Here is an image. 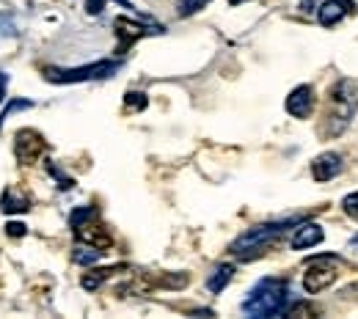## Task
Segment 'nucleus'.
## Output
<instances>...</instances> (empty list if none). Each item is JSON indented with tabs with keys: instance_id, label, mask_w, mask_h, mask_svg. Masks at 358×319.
<instances>
[{
	"instance_id": "nucleus-1",
	"label": "nucleus",
	"mask_w": 358,
	"mask_h": 319,
	"mask_svg": "<svg viewBox=\"0 0 358 319\" xmlns=\"http://www.w3.org/2000/svg\"><path fill=\"white\" fill-rule=\"evenodd\" d=\"M289 303H292V292H289V283L281 281V278H262L251 295L243 300V314L248 317H281L289 311Z\"/></svg>"
},
{
	"instance_id": "nucleus-2",
	"label": "nucleus",
	"mask_w": 358,
	"mask_h": 319,
	"mask_svg": "<svg viewBox=\"0 0 358 319\" xmlns=\"http://www.w3.org/2000/svg\"><path fill=\"white\" fill-rule=\"evenodd\" d=\"M301 218H284V221H273V223H265V226L248 228L243 237H237L231 242V253L237 259H254L262 248H268L273 239H278L289 226H298Z\"/></svg>"
},
{
	"instance_id": "nucleus-3",
	"label": "nucleus",
	"mask_w": 358,
	"mask_h": 319,
	"mask_svg": "<svg viewBox=\"0 0 358 319\" xmlns=\"http://www.w3.org/2000/svg\"><path fill=\"white\" fill-rule=\"evenodd\" d=\"M119 61H96L89 66H78V69H45V77L50 83H86V80H99V77H110L119 72Z\"/></svg>"
},
{
	"instance_id": "nucleus-4",
	"label": "nucleus",
	"mask_w": 358,
	"mask_h": 319,
	"mask_svg": "<svg viewBox=\"0 0 358 319\" xmlns=\"http://www.w3.org/2000/svg\"><path fill=\"white\" fill-rule=\"evenodd\" d=\"M47 149V143L42 140V135L36 130H20L14 135V154L22 165H31L36 163V157Z\"/></svg>"
},
{
	"instance_id": "nucleus-5",
	"label": "nucleus",
	"mask_w": 358,
	"mask_h": 319,
	"mask_svg": "<svg viewBox=\"0 0 358 319\" xmlns=\"http://www.w3.org/2000/svg\"><path fill=\"white\" fill-rule=\"evenodd\" d=\"M116 34H119V47H116V52H127L138 39H143L146 34H163V28H160V25L146 28V25L133 22V20H127V17H119V20H116Z\"/></svg>"
},
{
	"instance_id": "nucleus-6",
	"label": "nucleus",
	"mask_w": 358,
	"mask_h": 319,
	"mask_svg": "<svg viewBox=\"0 0 358 319\" xmlns=\"http://www.w3.org/2000/svg\"><path fill=\"white\" fill-rule=\"evenodd\" d=\"M334 281H336V270H334L331 265H322V259H317V265L309 267L306 275H303V289H306L309 295H317V292L328 289Z\"/></svg>"
},
{
	"instance_id": "nucleus-7",
	"label": "nucleus",
	"mask_w": 358,
	"mask_h": 319,
	"mask_svg": "<svg viewBox=\"0 0 358 319\" xmlns=\"http://www.w3.org/2000/svg\"><path fill=\"white\" fill-rule=\"evenodd\" d=\"M314 110V91L312 86H298L295 91L287 96V113L295 119H306Z\"/></svg>"
},
{
	"instance_id": "nucleus-8",
	"label": "nucleus",
	"mask_w": 358,
	"mask_h": 319,
	"mask_svg": "<svg viewBox=\"0 0 358 319\" xmlns=\"http://www.w3.org/2000/svg\"><path fill=\"white\" fill-rule=\"evenodd\" d=\"M342 168H345V163H342V157L336 154V151H325L322 157H317L312 165V174L317 182H331L334 177H339L342 174Z\"/></svg>"
},
{
	"instance_id": "nucleus-9",
	"label": "nucleus",
	"mask_w": 358,
	"mask_h": 319,
	"mask_svg": "<svg viewBox=\"0 0 358 319\" xmlns=\"http://www.w3.org/2000/svg\"><path fill=\"white\" fill-rule=\"evenodd\" d=\"M322 237H325L322 226H317V223H298L289 245H292V251H306V248H312L317 242H322Z\"/></svg>"
},
{
	"instance_id": "nucleus-10",
	"label": "nucleus",
	"mask_w": 358,
	"mask_h": 319,
	"mask_svg": "<svg viewBox=\"0 0 358 319\" xmlns=\"http://www.w3.org/2000/svg\"><path fill=\"white\" fill-rule=\"evenodd\" d=\"M0 209H3L6 215H22V212L31 209V198H28L25 193H20L17 187H8V190H3V195H0Z\"/></svg>"
},
{
	"instance_id": "nucleus-11",
	"label": "nucleus",
	"mask_w": 358,
	"mask_h": 319,
	"mask_svg": "<svg viewBox=\"0 0 358 319\" xmlns=\"http://www.w3.org/2000/svg\"><path fill=\"white\" fill-rule=\"evenodd\" d=\"M345 11H348V0H320L317 17H320V22L325 28H331V25H336L345 17Z\"/></svg>"
},
{
	"instance_id": "nucleus-12",
	"label": "nucleus",
	"mask_w": 358,
	"mask_h": 319,
	"mask_svg": "<svg viewBox=\"0 0 358 319\" xmlns=\"http://www.w3.org/2000/svg\"><path fill=\"white\" fill-rule=\"evenodd\" d=\"M231 278H234V267H231V265H221V267H215L213 275L207 278V289H210L213 295H221L226 286H229Z\"/></svg>"
},
{
	"instance_id": "nucleus-13",
	"label": "nucleus",
	"mask_w": 358,
	"mask_h": 319,
	"mask_svg": "<svg viewBox=\"0 0 358 319\" xmlns=\"http://www.w3.org/2000/svg\"><path fill=\"white\" fill-rule=\"evenodd\" d=\"M102 248H96V245H89V242H80L78 248H75V253H72V259H75V265H80V267H89V265H96L99 259H102Z\"/></svg>"
},
{
	"instance_id": "nucleus-14",
	"label": "nucleus",
	"mask_w": 358,
	"mask_h": 319,
	"mask_svg": "<svg viewBox=\"0 0 358 319\" xmlns=\"http://www.w3.org/2000/svg\"><path fill=\"white\" fill-rule=\"evenodd\" d=\"M96 218H99L96 207H75V212L69 215V226H72V231H78L80 226H86V223L96 221Z\"/></svg>"
},
{
	"instance_id": "nucleus-15",
	"label": "nucleus",
	"mask_w": 358,
	"mask_h": 319,
	"mask_svg": "<svg viewBox=\"0 0 358 319\" xmlns=\"http://www.w3.org/2000/svg\"><path fill=\"white\" fill-rule=\"evenodd\" d=\"M119 273V267H105V270H94V273L83 275V289H96V286H102V281L108 278V275Z\"/></svg>"
},
{
	"instance_id": "nucleus-16",
	"label": "nucleus",
	"mask_w": 358,
	"mask_h": 319,
	"mask_svg": "<svg viewBox=\"0 0 358 319\" xmlns=\"http://www.w3.org/2000/svg\"><path fill=\"white\" fill-rule=\"evenodd\" d=\"M34 107V99H11L3 110H0V127L6 124V119L11 116V113H20V110H31Z\"/></svg>"
},
{
	"instance_id": "nucleus-17",
	"label": "nucleus",
	"mask_w": 358,
	"mask_h": 319,
	"mask_svg": "<svg viewBox=\"0 0 358 319\" xmlns=\"http://www.w3.org/2000/svg\"><path fill=\"white\" fill-rule=\"evenodd\" d=\"M47 174L58 179V187H61V190H69V187H75V182H72V179H69V177H66V174H64V171H61V168H58L52 160H47Z\"/></svg>"
},
{
	"instance_id": "nucleus-18",
	"label": "nucleus",
	"mask_w": 358,
	"mask_h": 319,
	"mask_svg": "<svg viewBox=\"0 0 358 319\" xmlns=\"http://www.w3.org/2000/svg\"><path fill=\"white\" fill-rule=\"evenodd\" d=\"M124 107H127V110H143V107H146V94L127 91L124 94Z\"/></svg>"
},
{
	"instance_id": "nucleus-19",
	"label": "nucleus",
	"mask_w": 358,
	"mask_h": 319,
	"mask_svg": "<svg viewBox=\"0 0 358 319\" xmlns=\"http://www.w3.org/2000/svg\"><path fill=\"white\" fill-rule=\"evenodd\" d=\"M204 3H207V0H177V14L179 17H190V14H196Z\"/></svg>"
},
{
	"instance_id": "nucleus-20",
	"label": "nucleus",
	"mask_w": 358,
	"mask_h": 319,
	"mask_svg": "<svg viewBox=\"0 0 358 319\" xmlns=\"http://www.w3.org/2000/svg\"><path fill=\"white\" fill-rule=\"evenodd\" d=\"M6 36H17V25L8 14H0V39H6Z\"/></svg>"
},
{
	"instance_id": "nucleus-21",
	"label": "nucleus",
	"mask_w": 358,
	"mask_h": 319,
	"mask_svg": "<svg viewBox=\"0 0 358 319\" xmlns=\"http://www.w3.org/2000/svg\"><path fill=\"white\" fill-rule=\"evenodd\" d=\"M116 3H122L124 8H133L130 0H116ZM102 8H105V0H89V3H86V11H89V14H99Z\"/></svg>"
},
{
	"instance_id": "nucleus-22",
	"label": "nucleus",
	"mask_w": 358,
	"mask_h": 319,
	"mask_svg": "<svg viewBox=\"0 0 358 319\" xmlns=\"http://www.w3.org/2000/svg\"><path fill=\"white\" fill-rule=\"evenodd\" d=\"M342 207H345V212H348L350 218H356V221H358V193H350V195H345Z\"/></svg>"
},
{
	"instance_id": "nucleus-23",
	"label": "nucleus",
	"mask_w": 358,
	"mask_h": 319,
	"mask_svg": "<svg viewBox=\"0 0 358 319\" xmlns=\"http://www.w3.org/2000/svg\"><path fill=\"white\" fill-rule=\"evenodd\" d=\"M6 234H8V237H25V234H28V226L20 223V221H8V223H6Z\"/></svg>"
},
{
	"instance_id": "nucleus-24",
	"label": "nucleus",
	"mask_w": 358,
	"mask_h": 319,
	"mask_svg": "<svg viewBox=\"0 0 358 319\" xmlns=\"http://www.w3.org/2000/svg\"><path fill=\"white\" fill-rule=\"evenodd\" d=\"M6 91H8V72H0V105L6 99Z\"/></svg>"
},
{
	"instance_id": "nucleus-25",
	"label": "nucleus",
	"mask_w": 358,
	"mask_h": 319,
	"mask_svg": "<svg viewBox=\"0 0 358 319\" xmlns=\"http://www.w3.org/2000/svg\"><path fill=\"white\" fill-rule=\"evenodd\" d=\"M229 3H231V6H237V3H245V0H229Z\"/></svg>"
}]
</instances>
